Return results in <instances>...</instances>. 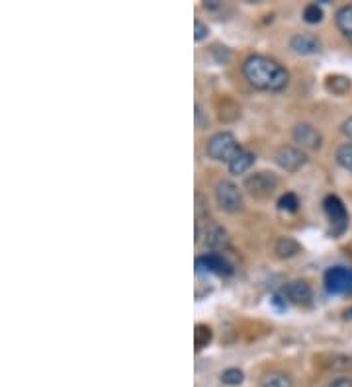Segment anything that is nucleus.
I'll list each match as a JSON object with an SVG mask.
<instances>
[{
    "mask_svg": "<svg viewBox=\"0 0 352 387\" xmlns=\"http://www.w3.org/2000/svg\"><path fill=\"white\" fill-rule=\"evenodd\" d=\"M241 73L255 91L282 92L290 84V71L268 55H248L241 64Z\"/></svg>",
    "mask_w": 352,
    "mask_h": 387,
    "instance_id": "obj_1",
    "label": "nucleus"
},
{
    "mask_svg": "<svg viewBox=\"0 0 352 387\" xmlns=\"http://www.w3.org/2000/svg\"><path fill=\"white\" fill-rule=\"evenodd\" d=\"M241 151H243V147L231 131H218L206 143V155L215 163L229 165Z\"/></svg>",
    "mask_w": 352,
    "mask_h": 387,
    "instance_id": "obj_2",
    "label": "nucleus"
},
{
    "mask_svg": "<svg viewBox=\"0 0 352 387\" xmlns=\"http://www.w3.org/2000/svg\"><path fill=\"white\" fill-rule=\"evenodd\" d=\"M215 202L222 211L225 213H239L245 207V198H243V190L229 178H222L215 184Z\"/></svg>",
    "mask_w": 352,
    "mask_h": 387,
    "instance_id": "obj_3",
    "label": "nucleus"
},
{
    "mask_svg": "<svg viewBox=\"0 0 352 387\" xmlns=\"http://www.w3.org/2000/svg\"><path fill=\"white\" fill-rule=\"evenodd\" d=\"M323 211H325L327 221H329V225H331V235H333V237L344 235V231L349 229L351 215H349V209H347L344 202L340 200L339 196H335V194L325 196V200H323Z\"/></svg>",
    "mask_w": 352,
    "mask_h": 387,
    "instance_id": "obj_4",
    "label": "nucleus"
},
{
    "mask_svg": "<svg viewBox=\"0 0 352 387\" xmlns=\"http://www.w3.org/2000/svg\"><path fill=\"white\" fill-rule=\"evenodd\" d=\"M278 176L274 172H268V170H259V172H253L245 176L243 180V188L247 190L250 196L259 198V200H266L274 194V190L278 188Z\"/></svg>",
    "mask_w": 352,
    "mask_h": 387,
    "instance_id": "obj_5",
    "label": "nucleus"
},
{
    "mask_svg": "<svg viewBox=\"0 0 352 387\" xmlns=\"http://www.w3.org/2000/svg\"><path fill=\"white\" fill-rule=\"evenodd\" d=\"M325 290L331 296L352 294V268L349 266H333L323 276Z\"/></svg>",
    "mask_w": 352,
    "mask_h": 387,
    "instance_id": "obj_6",
    "label": "nucleus"
},
{
    "mask_svg": "<svg viewBox=\"0 0 352 387\" xmlns=\"http://www.w3.org/2000/svg\"><path fill=\"white\" fill-rule=\"evenodd\" d=\"M292 139L303 151H319L323 147V133L309 121H300L292 129Z\"/></svg>",
    "mask_w": 352,
    "mask_h": 387,
    "instance_id": "obj_7",
    "label": "nucleus"
},
{
    "mask_svg": "<svg viewBox=\"0 0 352 387\" xmlns=\"http://www.w3.org/2000/svg\"><path fill=\"white\" fill-rule=\"evenodd\" d=\"M274 163L284 172H298L300 168L307 165V153L298 145H282L274 153Z\"/></svg>",
    "mask_w": 352,
    "mask_h": 387,
    "instance_id": "obj_8",
    "label": "nucleus"
},
{
    "mask_svg": "<svg viewBox=\"0 0 352 387\" xmlns=\"http://www.w3.org/2000/svg\"><path fill=\"white\" fill-rule=\"evenodd\" d=\"M198 274H215V276H231L233 264L220 253H206L196 258Z\"/></svg>",
    "mask_w": 352,
    "mask_h": 387,
    "instance_id": "obj_9",
    "label": "nucleus"
},
{
    "mask_svg": "<svg viewBox=\"0 0 352 387\" xmlns=\"http://www.w3.org/2000/svg\"><path fill=\"white\" fill-rule=\"evenodd\" d=\"M280 294L284 296L288 305H300V307H307L313 303V290L312 285L305 280H292L280 288Z\"/></svg>",
    "mask_w": 352,
    "mask_h": 387,
    "instance_id": "obj_10",
    "label": "nucleus"
},
{
    "mask_svg": "<svg viewBox=\"0 0 352 387\" xmlns=\"http://www.w3.org/2000/svg\"><path fill=\"white\" fill-rule=\"evenodd\" d=\"M202 237H204V245L208 246L211 253H220L229 246V235L218 221H208Z\"/></svg>",
    "mask_w": 352,
    "mask_h": 387,
    "instance_id": "obj_11",
    "label": "nucleus"
},
{
    "mask_svg": "<svg viewBox=\"0 0 352 387\" xmlns=\"http://www.w3.org/2000/svg\"><path fill=\"white\" fill-rule=\"evenodd\" d=\"M290 49L298 55H317L323 49V43L312 32H301L290 38Z\"/></svg>",
    "mask_w": 352,
    "mask_h": 387,
    "instance_id": "obj_12",
    "label": "nucleus"
},
{
    "mask_svg": "<svg viewBox=\"0 0 352 387\" xmlns=\"http://www.w3.org/2000/svg\"><path fill=\"white\" fill-rule=\"evenodd\" d=\"M274 255L282 260H290L301 255V245L294 237H278L274 241Z\"/></svg>",
    "mask_w": 352,
    "mask_h": 387,
    "instance_id": "obj_13",
    "label": "nucleus"
},
{
    "mask_svg": "<svg viewBox=\"0 0 352 387\" xmlns=\"http://www.w3.org/2000/svg\"><path fill=\"white\" fill-rule=\"evenodd\" d=\"M335 24H337L339 32L342 34V38L352 45V4L340 6L337 14H335Z\"/></svg>",
    "mask_w": 352,
    "mask_h": 387,
    "instance_id": "obj_14",
    "label": "nucleus"
},
{
    "mask_svg": "<svg viewBox=\"0 0 352 387\" xmlns=\"http://www.w3.org/2000/svg\"><path fill=\"white\" fill-rule=\"evenodd\" d=\"M255 161H257L255 153H253V151H247V149H243V151L235 156L233 161H231L227 167H229V172H231V174L239 176V174H245L247 170H250L253 165H255Z\"/></svg>",
    "mask_w": 352,
    "mask_h": 387,
    "instance_id": "obj_15",
    "label": "nucleus"
},
{
    "mask_svg": "<svg viewBox=\"0 0 352 387\" xmlns=\"http://www.w3.org/2000/svg\"><path fill=\"white\" fill-rule=\"evenodd\" d=\"M325 89L335 96H344L352 91V80L344 75H329L325 78Z\"/></svg>",
    "mask_w": 352,
    "mask_h": 387,
    "instance_id": "obj_16",
    "label": "nucleus"
},
{
    "mask_svg": "<svg viewBox=\"0 0 352 387\" xmlns=\"http://www.w3.org/2000/svg\"><path fill=\"white\" fill-rule=\"evenodd\" d=\"M261 387H294L292 377L282 370H270L262 375Z\"/></svg>",
    "mask_w": 352,
    "mask_h": 387,
    "instance_id": "obj_17",
    "label": "nucleus"
},
{
    "mask_svg": "<svg viewBox=\"0 0 352 387\" xmlns=\"http://www.w3.org/2000/svg\"><path fill=\"white\" fill-rule=\"evenodd\" d=\"M211 338H213V331H211V327L204 325V322H198V325H196V331H194L196 352H200V350H204L206 347H209Z\"/></svg>",
    "mask_w": 352,
    "mask_h": 387,
    "instance_id": "obj_18",
    "label": "nucleus"
},
{
    "mask_svg": "<svg viewBox=\"0 0 352 387\" xmlns=\"http://www.w3.org/2000/svg\"><path fill=\"white\" fill-rule=\"evenodd\" d=\"M335 161L340 168L352 174V143H340L335 151Z\"/></svg>",
    "mask_w": 352,
    "mask_h": 387,
    "instance_id": "obj_19",
    "label": "nucleus"
},
{
    "mask_svg": "<svg viewBox=\"0 0 352 387\" xmlns=\"http://www.w3.org/2000/svg\"><path fill=\"white\" fill-rule=\"evenodd\" d=\"M323 8L317 4V2H309L305 8H303V12H301V18H303V22L305 24H312V26H315V24H321L323 22Z\"/></svg>",
    "mask_w": 352,
    "mask_h": 387,
    "instance_id": "obj_20",
    "label": "nucleus"
},
{
    "mask_svg": "<svg viewBox=\"0 0 352 387\" xmlns=\"http://www.w3.org/2000/svg\"><path fill=\"white\" fill-rule=\"evenodd\" d=\"M278 209L286 213H296L300 209V198L294 192H286L278 200Z\"/></svg>",
    "mask_w": 352,
    "mask_h": 387,
    "instance_id": "obj_21",
    "label": "nucleus"
},
{
    "mask_svg": "<svg viewBox=\"0 0 352 387\" xmlns=\"http://www.w3.org/2000/svg\"><path fill=\"white\" fill-rule=\"evenodd\" d=\"M243 379H245V374H243V370H239V368H227V370H223L222 372L223 386H229V387L241 386Z\"/></svg>",
    "mask_w": 352,
    "mask_h": 387,
    "instance_id": "obj_22",
    "label": "nucleus"
},
{
    "mask_svg": "<svg viewBox=\"0 0 352 387\" xmlns=\"http://www.w3.org/2000/svg\"><path fill=\"white\" fill-rule=\"evenodd\" d=\"M327 366H329L331 370H351L352 358L351 356H347V354H333V356H329Z\"/></svg>",
    "mask_w": 352,
    "mask_h": 387,
    "instance_id": "obj_23",
    "label": "nucleus"
},
{
    "mask_svg": "<svg viewBox=\"0 0 352 387\" xmlns=\"http://www.w3.org/2000/svg\"><path fill=\"white\" fill-rule=\"evenodd\" d=\"M211 57L215 59V63L218 64H227L229 61H231V51H229L227 47L215 45V47L211 49Z\"/></svg>",
    "mask_w": 352,
    "mask_h": 387,
    "instance_id": "obj_24",
    "label": "nucleus"
},
{
    "mask_svg": "<svg viewBox=\"0 0 352 387\" xmlns=\"http://www.w3.org/2000/svg\"><path fill=\"white\" fill-rule=\"evenodd\" d=\"M196 112H194V119H196V128L198 129H208L209 128V117H208V114L202 110V106L200 104H196V108H194Z\"/></svg>",
    "mask_w": 352,
    "mask_h": 387,
    "instance_id": "obj_25",
    "label": "nucleus"
},
{
    "mask_svg": "<svg viewBox=\"0 0 352 387\" xmlns=\"http://www.w3.org/2000/svg\"><path fill=\"white\" fill-rule=\"evenodd\" d=\"M209 36V27L208 24H204L200 18H196L194 20V39L200 43V41H204V39Z\"/></svg>",
    "mask_w": 352,
    "mask_h": 387,
    "instance_id": "obj_26",
    "label": "nucleus"
},
{
    "mask_svg": "<svg viewBox=\"0 0 352 387\" xmlns=\"http://www.w3.org/2000/svg\"><path fill=\"white\" fill-rule=\"evenodd\" d=\"M323 387H352V377H349V375H339V377L329 379Z\"/></svg>",
    "mask_w": 352,
    "mask_h": 387,
    "instance_id": "obj_27",
    "label": "nucleus"
},
{
    "mask_svg": "<svg viewBox=\"0 0 352 387\" xmlns=\"http://www.w3.org/2000/svg\"><path fill=\"white\" fill-rule=\"evenodd\" d=\"M342 133H344V135L352 141V117H349V119L342 121Z\"/></svg>",
    "mask_w": 352,
    "mask_h": 387,
    "instance_id": "obj_28",
    "label": "nucleus"
},
{
    "mask_svg": "<svg viewBox=\"0 0 352 387\" xmlns=\"http://www.w3.org/2000/svg\"><path fill=\"white\" fill-rule=\"evenodd\" d=\"M344 317H347V319H352V307H349V309L344 311Z\"/></svg>",
    "mask_w": 352,
    "mask_h": 387,
    "instance_id": "obj_29",
    "label": "nucleus"
}]
</instances>
